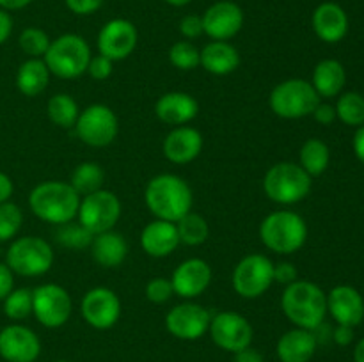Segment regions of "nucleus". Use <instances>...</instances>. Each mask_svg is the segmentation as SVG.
<instances>
[{
  "label": "nucleus",
  "instance_id": "obj_1",
  "mask_svg": "<svg viewBox=\"0 0 364 362\" xmlns=\"http://www.w3.org/2000/svg\"><path fill=\"white\" fill-rule=\"evenodd\" d=\"M144 202L155 219L176 224L181 216L192 212L194 192L181 176L164 172L148 181Z\"/></svg>",
  "mask_w": 364,
  "mask_h": 362
},
{
  "label": "nucleus",
  "instance_id": "obj_2",
  "mask_svg": "<svg viewBox=\"0 0 364 362\" xmlns=\"http://www.w3.org/2000/svg\"><path fill=\"white\" fill-rule=\"evenodd\" d=\"M80 199L68 181L50 180L32 188L28 194V208L43 222L63 226L77 219Z\"/></svg>",
  "mask_w": 364,
  "mask_h": 362
},
{
  "label": "nucleus",
  "instance_id": "obj_3",
  "mask_svg": "<svg viewBox=\"0 0 364 362\" xmlns=\"http://www.w3.org/2000/svg\"><path fill=\"white\" fill-rule=\"evenodd\" d=\"M284 316L299 329L316 330L327 314V293L311 280L297 279L284 286L281 295Z\"/></svg>",
  "mask_w": 364,
  "mask_h": 362
},
{
  "label": "nucleus",
  "instance_id": "obj_4",
  "mask_svg": "<svg viewBox=\"0 0 364 362\" xmlns=\"http://www.w3.org/2000/svg\"><path fill=\"white\" fill-rule=\"evenodd\" d=\"M259 240L276 254H295L308 240V224L299 213L277 209L269 213L259 224Z\"/></svg>",
  "mask_w": 364,
  "mask_h": 362
},
{
  "label": "nucleus",
  "instance_id": "obj_5",
  "mask_svg": "<svg viewBox=\"0 0 364 362\" xmlns=\"http://www.w3.org/2000/svg\"><path fill=\"white\" fill-rule=\"evenodd\" d=\"M263 192L277 204H297L311 192V176L295 162L274 163L263 177Z\"/></svg>",
  "mask_w": 364,
  "mask_h": 362
},
{
  "label": "nucleus",
  "instance_id": "obj_6",
  "mask_svg": "<svg viewBox=\"0 0 364 362\" xmlns=\"http://www.w3.org/2000/svg\"><path fill=\"white\" fill-rule=\"evenodd\" d=\"M91 57V46L82 35L63 34L50 43L43 60L53 77L73 80L87 71Z\"/></svg>",
  "mask_w": 364,
  "mask_h": 362
},
{
  "label": "nucleus",
  "instance_id": "obj_7",
  "mask_svg": "<svg viewBox=\"0 0 364 362\" xmlns=\"http://www.w3.org/2000/svg\"><path fill=\"white\" fill-rule=\"evenodd\" d=\"M322 102L311 82L304 78H288L272 89L269 96L270 110L283 119H302L311 116Z\"/></svg>",
  "mask_w": 364,
  "mask_h": 362
},
{
  "label": "nucleus",
  "instance_id": "obj_8",
  "mask_svg": "<svg viewBox=\"0 0 364 362\" xmlns=\"http://www.w3.org/2000/svg\"><path fill=\"white\" fill-rule=\"evenodd\" d=\"M55 256L45 238L21 236L11 241L6 254V265L21 277H41L50 272Z\"/></svg>",
  "mask_w": 364,
  "mask_h": 362
},
{
  "label": "nucleus",
  "instance_id": "obj_9",
  "mask_svg": "<svg viewBox=\"0 0 364 362\" xmlns=\"http://www.w3.org/2000/svg\"><path fill=\"white\" fill-rule=\"evenodd\" d=\"M274 284V263L265 254H249L237 263L231 273L235 293L247 300L263 297Z\"/></svg>",
  "mask_w": 364,
  "mask_h": 362
},
{
  "label": "nucleus",
  "instance_id": "obj_10",
  "mask_svg": "<svg viewBox=\"0 0 364 362\" xmlns=\"http://www.w3.org/2000/svg\"><path fill=\"white\" fill-rule=\"evenodd\" d=\"M73 128L77 137L84 144L91 148H107L116 141L119 133V119L109 105L92 103L80 110V116Z\"/></svg>",
  "mask_w": 364,
  "mask_h": 362
},
{
  "label": "nucleus",
  "instance_id": "obj_11",
  "mask_svg": "<svg viewBox=\"0 0 364 362\" xmlns=\"http://www.w3.org/2000/svg\"><path fill=\"white\" fill-rule=\"evenodd\" d=\"M78 224L89 233L100 234L114 229L121 219V201L114 192L100 188L80 199L77 213Z\"/></svg>",
  "mask_w": 364,
  "mask_h": 362
},
{
  "label": "nucleus",
  "instance_id": "obj_12",
  "mask_svg": "<svg viewBox=\"0 0 364 362\" xmlns=\"http://www.w3.org/2000/svg\"><path fill=\"white\" fill-rule=\"evenodd\" d=\"M73 302L66 287L59 284H41L32 290V314L46 329H60L71 318Z\"/></svg>",
  "mask_w": 364,
  "mask_h": 362
},
{
  "label": "nucleus",
  "instance_id": "obj_13",
  "mask_svg": "<svg viewBox=\"0 0 364 362\" xmlns=\"http://www.w3.org/2000/svg\"><path fill=\"white\" fill-rule=\"evenodd\" d=\"M208 332L220 350L231 351V353L251 346L252 337H255L251 322L235 311H223L212 316Z\"/></svg>",
  "mask_w": 364,
  "mask_h": 362
},
{
  "label": "nucleus",
  "instance_id": "obj_14",
  "mask_svg": "<svg viewBox=\"0 0 364 362\" xmlns=\"http://www.w3.org/2000/svg\"><path fill=\"white\" fill-rule=\"evenodd\" d=\"M80 312L89 327L96 330H109L119 322L121 300L110 287L96 286L82 298Z\"/></svg>",
  "mask_w": 364,
  "mask_h": 362
},
{
  "label": "nucleus",
  "instance_id": "obj_15",
  "mask_svg": "<svg viewBox=\"0 0 364 362\" xmlns=\"http://www.w3.org/2000/svg\"><path fill=\"white\" fill-rule=\"evenodd\" d=\"M210 322L212 316L208 309L192 300L174 305L166 314L167 332L181 341H196L205 336L210 329Z\"/></svg>",
  "mask_w": 364,
  "mask_h": 362
},
{
  "label": "nucleus",
  "instance_id": "obj_16",
  "mask_svg": "<svg viewBox=\"0 0 364 362\" xmlns=\"http://www.w3.org/2000/svg\"><path fill=\"white\" fill-rule=\"evenodd\" d=\"M98 52L100 55L107 57L112 62L124 60L134 53L139 43L137 27L130 20L124 18H114L107 21L98 32Z\"/></svg>",
  "mask_w": 364,
  "mask_h": 362
},
{
  "label": "nucleus",
  "instance_id": "obj_17",
  "mask_svg": "<svg viewBox=\"0 0 364 362\" xmlns=\"http://www.w3.org/2000/svg\"><path fill=\"white\" fill-rule=\"evenodd\" d=\"M212 266L201 258H191L181 261L171 275L174 295L185 300L201 297L212 284Z\"/></svg>",
  "mask_w": 364,
  "mask_h": 362
},
{
  "label": "nucleus",
  "instance_id": "obj_18",
  "mask_svg": "<svg viewBox=\"0 0 364 362\" xmlns=\"http://www.w3.org/2000/svg\"><path fill=\"white\" fill-rule=\"evenodd\" d=\"M205 34L213 41H228L244 27V11L231 0H223L210 6L203 14Z\"/></svg>",
  "mask_w": 364,
  "mask_h": 362
},
{
  "label": "nucleus",
  "instance_id": "obj_19",
  "mask_svg": "<svg viewBox=\"0 0 364 362\" xmlns=\"http://www.w3.org/2000/svg\"><path fill=\"white\" fill-rule=\"evenodd\" d=\"M41 353L38 334L25 325H7L0 330V357L7 362H34Z\"/></svg>",
  "mask_w": 364,
  "mask_h": 362
},
{
  "label": "nucleus",
  "instance_id": "obj_20",
  "mask_svg": "<svg viewBox=\"0 0 364 362\" xmlns=\"http://www.w3.org/2000/svg\"><path fill=\"white\" fill-rule=\"evenodd\" d=\"M162 151L164 156L171 163H176V165H185V163L194 162L203 151L201 131L192 126H187V124L173 128L166 135V138H164Z\"/></svg>",
  "mask_w": 364,
  "mask_h": 362
},
{
  "label": "nucleus",
  "instance_id": "obj_21",
  "mask_svg": "<svg viewBox=\"0 0 364 362\" xmlns=\"http://www.w3.org/2000/svg\"><path fill=\"white\" fill-rule=\"evenodd\" d=\"M327 312L338 325L358 327L364 319V300L355 287L336 286L327 293Z\"/></svg>",
  "mask_w": 364,
  "mask_h": 362
},
{
  "label": "nucleus",
  "instance_id": "obj_22",
  "mask_svg": "<svg viewBox=\"0 0 364 362\" xmlns=\"http://www.w3.org/2000/svg\"><path fill=\"white\" fill-rule=\"evenodd\" d=\"M155 114L162 123L171 124L174 128L183 126L198 117L199 103L188 92L171 91L156 99Z\"/></svg>",
  "mask_w": 364,
  "mask_h": 362
},
{
  "label": "nucleus",
  "instance_id": "obj_23",
  "mask_svg": "<svg viewBox=\"0 0 364 362\" xmlns=\"http://www.w3.org/2000/svg\"><path fill=\"white\" fill-rule=\"evenodd\" d=\"M141 247L151 258H167L180 247L176 224L155 219L141 233Z\"/></svg>",
  "mask_w": 364,
  "mask_h": 362
},
{
  "label": "nucleus",
  "instance_id": "obj_24",
  "mask_svg": "<svg viewBox=\"0 0 364 362\" xmlns=\"http://www.w3.org/2000/svg\"><path fill=\"white\" fill-rule=\"evenodd\" d=\"M313 31L323 43H340L348 32V16L340 4L323 2L311 18Z\"/></svg>",
  "mask_w": 364,
  "mask_h": 362
},
{
  "label": "nucleus",
  "instance_id": "obj_25",
  "mask_svg": "<svg viewBox=\"0 0 364 362\" xmlns=\"http://www.w3.org/2000/svg\"><path fill=\"white\" fill-rule=\"evenodd\" d=\"M316 346H318V341L313 330L295 327L279 337L276 344V353L281 362H309L315 355Z\"/></svg>",
  "mask_w": 364,
  "mask_h": 362
},
{
  "label": "nucleus",
  "instance_id": "obj_26",
  "mask_svg": "<svg viewBox=\"0 0 364 362\" xmlns=\"http://www.w3.org/2000/svg\"><path fill=\"white\" fill-rule=\"evenodd\" d=\"M89 251H91L92 259L102 268H117L127 259L128 243L123 234L110 229L105 233L95 234L91 245H89Z\"/></svg>",
  "mask_w": 364,
  "mask_h": 362
},
{
  "label": "nucleus",
  "instance_id": "obj_27",
  "mask_svg": "<svg viewBox=\"0 0 364 362\" xmlns=\"http://www.w3.org/2000/svg\"><path fill=\"white\" fill-rule=\"evenodd\" d=\"M199 66L215 77H226L240 66V53L228 41H210L199 55Z\"/></svg>",
  "mask_w": 364,
  "mask_h": 362
},
{
  "label": "nucleus",
  "instance_id": "obj_28",
  "mask_svg": "<svg viewBox=\"0 0 364 362\" xmlns=\"http://www.w3.org/2000/svg\"><path fill=\"white\" fill-rule=\"evenodd\" d=\"M347 84V73L340 60L323 59L313 70L311 85L318 92L320 98H334L340 96Z\"/></svg>",
  "mask_w": 364,
  "mask_h": 362
},
{
  "label": "nucleus",
  "instance_id": "obj_29",
  "mask_svg": "<svg viewBox=\"0 0 364 362\" xmlns=\"http://www.w3.org/2000/svg\"><path fill=\"white\" fill-rule=\"evenodd\" d=\"M48 66L43 59H27L20 64L16 73V87L27 98H36L41 94L50 84Z\"/></svg>",
  "mask_w": 364,
  "mask_h": 362
},
{
  "label": "nucleus",
  "instance_id": "obj_30",
  "mask_svg": "<svg viewBox=\"0 0 364 362\" xmlns=\"http://www.w3.org/2000/svg\"><path fill=\"white\" fill-rule=\"evenodd\" d=\"M329 146L320 138H308L299 151V165L311 177L326 172L327 167H329Z\"/></svg>",
  "mask_w": 364,
  "mask_h": 362
},
{
  "label": "nucleus",
  "instance_id": "obj_31",
  "mask_svg": "<svg viewBox=\"0 0 364 362\" xmlns=\"http://www.w3.org/2000/svg\"><path fill=\"white\" fill-rule=\"evenodd\" d=\"M46 116H48L50 123L68 130L77 123L78 116H80V106L73 96L59 92V94H53L46 103Z\"/></svg>",
  "mask_w": 364,
  "mask_h": 362
},
{
  "label": "nucleus",
  "instance_id": "obj_32",
  "mask_svg": "<svg viewBox=\"0 0 364 362\" xmlns=\"http://www.w3.org/2000/svg\"><path fill=\"white\" fill-rule=\"evenodd\" d=\"M103 181H105V172H103L100 163L82 162L71 172L70 185L77 190L80 197H84V195L100 190L103 187Z\"/></svg>",
  "mask_w": 364,
  "mask_h": 362
},
{
  "label": "nucleus",
  "instance_id": "obj_33",
  "mask_svg": "<svg viewBox=\"0 0 364 362\" xmlns=\"http://www.w3.org/2000/svg\"><path fill=\"white\" fill-rule=\"evenodd\" d=\"M176 229L180 243L188 245V247H199L210 238L208 222L205 216L194 212H188L187 215L181 216L176 222Z\"/></svg>",
  "mask_w": 364,
  "mask_h": 362
},
{
  "label": "nucleus",
  "instance_id": "obj_34",
  "mask_svg": "<svg viewBox=\"0 0 364 362\" xmlns=\"http://www.w3.org/2000/svg\"><path fill=\"white\" fill-rule=\"evenodd\" d=\"M336 116L347 126L359 128L364 124V96L359 92L348 91L340 94L336 103Z\"/></svg>",
  "mask_w": 364,
  "mask_h": 362
},
{
  "label": "nucleus",
  "instance_id": "obj_35",
  "mask_svg": "<svg viewBox=\"0 0 364 362\" xmlns=\"http://www.w3.org/2000/svg\"><path fill=\"white\" fill-rule=\"evenodd\" d=\"M4 314L14 322L28 318L32 314V290L18 287L4 298Z\"/></svg>",
  "mask_w": 364,
  "mask_h": 362
},
{
  "label": "nucleus",
  "instance_id": "obj_36",
  "mask_svg": "<svg viewBox=\"0 0 364 362\" xmlns=\"http://www.w3.org/2000/svg\"><path fill=\"white\" fill-rule=\"evenodd\" d=\"M50 43L52 39L48 38V34L38 27L25 28L18 38V45H20L21 52L28 55V59H43L45 53L48 52Z\"/></svg>",
  "mask_w": 364,
  "mask_h": 362
},
{
  "label": "nucleus",
  "instance_id": "obj_37",
  "mask_svg": "<svg viewBox=\"0 0 364 362\" xmlns=\"http://www.w3.org/2000/svg\"><path fill=\"white\" fill-rule=\"evenodd\" d=\"M95 234L89 233L82 224L68 222L55 231V241L68 248H87Z\"/></svg>",
  "mask_w": 364,
  "mask_h": 362
},
{
  "label": "nucleus",
  "instance_id": "obj_38",
  "mask_svg": "<svg viewBox=\"0 0 364 362\" xmlns=\"http://www.w3.org/2000/svg\"><path fill=\"white\" fill-rule=\"evenodd\" d=\"M23 224V212L14 202L6 201L0 204V241H11L20 233Z\"/></svg>",
  "mask_w": 364,
  "mask_h": 362
},
{
  "label": "nucleus",
  "instance_id": "obj_39",
  "mask_svg": "<svg viewBox=\"0 0 364 362\" xmlns=\"http://www.w3.org/2000/svg\"><path fill=\"white\" fill-rule=\"evenodd\" d=\"M199 55H201V50L192 41H187V39L174 43L169 50L171 64L181 71L196 70L199 66Z\"/></svg>",
  "mask_w": 364,
  "mask_h": 362
},
{
  "label": "nucleus",
  "instance_id": "obj_40",
  "mask_svg": "<svg viewBox=\"0 0 364 362\" xmlns=\"http://www.w3.org/2000/svg\"><path fill=\"white\" fill-rule=\"evenodd\" d=\"M144 295L151 304H166L174 295L171 279H167V277H153L146 284Z\"/></svg>",
  "mask_w": 364,
  "mask_h": 362
},
{
  "label": "nucleus",
  "instance_id": "obj_41",
  "mask_svg": "<svg viewBox=\"0 0 364 362\" xmlns=\"http://www.w3.org/2000/svg\"><path fill=\"white\" fill-rule=\"evenodd\" d=\"M112 71H114L112 60L107 59V57H103V55H96V57H91L87 71H85V73H87L92 80L103 82V80H107L110 75H112Z\"/></svg>",
  "mask_w": 364,
  "mask_h": 362
},
{
  "label": "nucleus",
  "instance_id": "obj_42",
  "mask_svg": "<svg viewBox=\"0 0 364 362\" xmlns=\"http://www.w3.org/2000/svg\"><path fill=\"white\" fill-rule=\"evenodd\" d=\"M180 32L187 41L203 35L205 34V28H203V18L198 16V14H187V16H183L180 21Z\"/></svg>",
  "mask_w": 364,
  "mask_h": 362
},
{
  "label": "nucleus",
  "instance_id": "obj_43",
  "mask_svg": "<svg viewBox=\"0 0 364 362\" xmlns=\"http://www.w3.org/2000/svg\"><path fill=\"white\" fill-rule=\"evenodd\" d=\"M297 279H299V272L297 268H295L294 263L290 261L274 263V283L288 286V284L295 283Z\"/></svg>",
  "mask_w": 364,
  "mask_h": 362
},
{
  "label": "nucleus",
  "instance_id": "obj_44",
  "mask_svg": "<svg viewBox=\"0 0 364 362\" xmlns=\"http://www.w3.org/2000/svg\"><path fill=\"white\" fill-rule=\"evenodd\" d=\"M68 6V9L75 14H80V16H87V14L96 13L100 7L103 6L105 0H64Z\"/></svg>",
  "mask_w": 364,
  "mask_h": 362
},
{
  "label": "nucleus",
  "instance_id": "obj_45",
  "mask_svg": "<svg viewBox=\"0 0 364 362\" xmlns=\"http://www.w3.org/2000/svg\"><path fill=\"white\" fill-rule=\"evenodd\" d=\"M311 116L315 117L316 123L323 124V126H329V124H333L334 121L338 119L334 105H331V103H323V102H320L318 105H316V109L313 110Z\"/></svg>",
  "mask_w": 364,
  "mask_h": 362
},
{
  "label": "nucleus",
  "instance_id": "obj_46",
  "mask_svg": "<svg viewBox=\"0 0 364 362\" xmlns=\"http://www.w3.org/2000/svg\"><path fill=\"white\" fill-rule=\"evenodd\" d=\"M14 290V273L6 263H0V302Z\"/></svg>",
  "mask_w": 364,
  "mask_h": 362
},
{
  "label": "nucleus",
  "instance_id": "obj_47",
  "mask_svg": "<svg viewBox=\"0 0 364 362\" xmlns=\"http://www.w3.org/2000/svg\"><path fill=\"white\" fill-rule=\"evenodd\" d=\"M333 337L340 346H347V344H350L352 341H354V327L338 325L336 330H334Z\"/></svg>",
  "mask_w": 364,
  "mask_h": 362
},
{
  "label": "nucleus",
  "instance_id": "obj_48",
  "mask_svg": "<svg viewBox=\"0 0 364 362\" xmlns=\"http://www.w3.org/2000/svg\"><path fill=\"white\" fill-rule=\"evenodd\" d=\"M11 32H13V18L9 16L7 11L0 9V45L9 39Z\"/></svg>",
  "mask_w": 364,
  "mask_h": 362
},
{
  "label": "nucleus",
  "instance_id": "obj_49",
  "mask_svg": "<svg viewBox=\"0 0 364 362\" xmlns=\"http://www.w3.org/2000/svg\"><path fill=\"white\" fill-rule=\"evenodd\" d=\"M13 192H14L13 180H11L6 172H2V170H0V204L6 201H9L11 195H13Z\"/></svg>",
  "mask_w": 364,
  "mask_h": 362
},
{
  "label": "nucleus",
  "instance_id": "obj_50",
  "mask_svg": "<svg viewBox=\"0 0 364 362\" xmlns=\"http://www.w3.org/2000/svg\"><path fill=\"white\" fill-rule=\"evenodd\" d=\"M235 362H265L263 361V355L259 353L255 348H245V350H240L235 353Z\"/></svg>",
  "mask_w": 364,
  "mask_h": 362
},
{
  "label": "nucleus",
  "instance_id": "obj_51",
  "mask_svg": "<svg viewBox=\"0 0 364 362\" xmlns=\"http://www.w3.org/2000/svg\"><path fill=\"white\" fill-rule=\"evenodd\" d=\"M352 146H354V153L359 158V162L364 163V124L363 126H359L358 131H355Z\"/></svg>",
  "mask_w": 364,
  "mask_h": 362
},
{
  "label": "nucleus",
  "instance_id": "obj_52",
  "mask_svg": "<svg viewBox=\"0 0 364 362\" xmlns=\"http://www.w3.org/2000/svg\"><path fill=\"white\" fill-rule=\"evenodd\" d=\"M32 0H0V9L4 11H18L23 9Z\"/></svg>",
  "mask_w": 364,
  "mask_h": 362
},
{
  "label": "nucleus",
  "instance_id": "obj_53",
  "mask_svg": "<svg viewBox=\"0 0 364 362\" xmlns=\"http://www.w3.org/2000/svg\"><path fill=\"white\" fill-rule=\"evenodd\" d=\"M354 362H364V337L354 348Z\"/></svg>",
  "mask_w": 364,
  "mask_h": 362
},
{
  "label": "nucleus",
  "instance_id": "obj_54",
  "mask_svg": "<svg viewBox=\"0 0 364 362\" xmlns=\"http://www.w3.org/2000/svg\"><path fill=\"white\" fill-rule=\"evenodd\" d=\"M167 4H171V6H174V7H183V6H187V4H191L192 0H166Z\"/></svg>",
  "mask_w": 364,
  "mask_h": 362
},
{
  "label": "nucleus",
  "instance_id": "obj_55",
  "mask_svg": "<svg viewBox=\"0 0 364 362\" xmlns=\"http://www.w3.org/2000/svg\"><path fill=\"white\" fill-rule=\"evenodd\" d=\"M57 362H71V361H57Z\"/></svg>",
  "mask_w": 364,
  "mask_h": 362
}]
</instances>
